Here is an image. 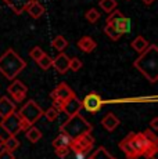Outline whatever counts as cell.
I'll use <instances>...</instances> for the list:
<instances>
[{"label":"cell","instance_id":"6da1fadb","mask_svg":"<svg viewBox=\"0 0 158 159\" xmlns=\"http://www.w3.org/2000/svg\"><path fill=\"white\" fill-rule=\"evenodd\" d=\"M133 66L139 69L143 75L150 80L151 83H156L158 79V47L156 44H150L147 50L143 51L140 57L133 62Z\"/></svg>","mask_w":158,"mask_h":159},{"label":"cell","instance_id":"7a4b0ae2","mask_svg":"<svg viewBox=\"0 0 158 159\" xmlns=\"http://www.w3.org/2000/svg\"><path fill=\"white\" fill-rule=\"evenodd\" d=\"M25 68V60H22L13 48L6 50V53L0 56V73H3L8 80H14Z\"/></svg>","mask_w":158,"mask_h":159},{"label":"cell","instance_id":"3957f363","mask_svg":"<svg viewBox=\"0 0 158 159\" xmlns=\"http://www.w3.org/2000/svg\"><path fill=\"white\" fill-rule=\"evenodd\" d=\"M92 130H93L92 125L79 114L69 116L61 125V127H60V131L65 133L67 136H69L72 140L82 136V134H85V133H92Z\"/></svg>","mask_w":158,"mask_h":159},{"label":"cell","instance_id":"277c9868","mask_svg":"<svg viewBox=\"0 0 158 159\" xmlns=\"http://www.w3.org/2000/svg\"><path fill=\"white\" fill-rule=\"evenodd\" d=\"M126 139L129 140L130 145L133 147V149L136 151V154H137L139 157H142V155H144L146 158L156 157L158 144H154V143L148 141L143 133H129L126 136Z\"/></svg>","mask_w":158,"mask_h":159},{"label":"cell","instance_id":"5b68a950","mask_svg":"<svg viewBox=\"0 0 158 159\" xmlns=\"http://www.w3.org/2000/svg\"><path fill=\"white\" fill-rule=\"evenodd\" d=\"M93 144H95V137L92 136V133H85L72 140L69 149L75 152L77 159H85L86 154L92 149Z\"/></svg>","mask_w":158,"mask_h":159},{"label":"cell","instance_id":"8992f818","mask_svg":"<svg viewBox=\"0 0 158 159\" xmlns=\"http://www.w3.org/2000/svg\"><path fill=\"white\" fill-rule=\"evenodd\" d=\"M18 115H20L21 119H24V120L33 125L43 116V109L33 101V100H29V101L25 102V105L21 107V109L18 111Z\"/></svg>","mask_w":158,"mask_h":159},{"label":"cell","instance_id":"52a82bcc","mask_svg":"<svg viewBox=\"0 0 158 159\" xmlns=\"http://www.w3.org/2000/svg\"><path fill=\"white\" fill-rule=\"evenodd\" d=\"M107 25H112L121 35H125L130 30V20L125 17L119 10H114L108 15L107 18Z\"/></svg>","mask_w":158,"mask_h":159},{"label":"cell","instance_id":"ba28073f","mask_svg":"<svg viewBox=\"0 0 158 159\" xmlns=\"http://www.w3.org/2000/svg\"><path fill=\"white\" fill-rule=\"evenodd\" d=\"M0 127L8 133V136H17L21 131V118L18 112H13L8 116L2 119L0 122Z\"/></svg>","mask_w":158,"mask_h":159},{"label":"cell","instance_id":"9c48e42d","mask_svg":"<svg viewBox=\"0 0 158 159\" xmlns=\"http://www.w3.org/2000/svg\"><path fill=\"white\" fill-rule=\"evenodd\" d=\"M103 104V98L100 97L99 93H89L83 100H82V108H85L87 112H92V114H96L101 109Z\"/></svg>","mask_w":158,"mask_h":159},{"label":"cell","instance_id":"30bf717a","mask_svg":"<svg viewBox=\"0 0 158 159\" xmlns=\"http://www.w3.org/2000/svg\"><path fill=\"white\" fill-rule=\"evenodd\" d=\"M7 91L11 96L14 102H22L24 100H25L26 94H28V87L21 80H16V79H14L13 83L7 87Z\"/></svg>","mask_w":158,"mask_h":159},{"label":"cell","instance_id":"8fae6325","mask_svg":"<svg viewBox=\"0 0 158 159\" xmlns=\"http://www.w3.org/2000/svg\"><path fill=\"white\" fill-rule=\"evenodd\" d=\"M81 109H82V101L78 98L77 96H74V97H71L69 100L64 101L61 111L69 118V116H74V115L79 114V112H81Z\"/></svg>","mask_w":158,"mask_h":159},{"label":"cell","instance_id":"7c38bea8","mask_svg":"<svg viewBox=\"0 0 158 159\" xmlns=\"http://www.w3.org/2000/svg\"><path fill=\"white\" fill-rule=\"evenodd\" d=\"M75 93L72 91V89L68 86L67 83H60L58 86L54 89L53 91H51V98H57V100H61V101H67V100H69L71 97H74Z\"/></svg>","mask_w":158,"mask_h":159},{"label":"cell","instance_id":"4fadbf2b","mask_svg":"<svg viewBox=\"0 0 158 159\" xmlns=\"http://www.w3.org/2000/svg\"><path fill=\"white\" fill-rule=\"evenodd\" d=\"M51 66H54V69H56L58 73L64 75V73L69 69V57L64 53H60L56 58H53Z\"/></svg>","mask_w":158,"mask_h":159},{"label":"cell","instance_id":"5bb4252c","mask_svg":"<svg viewBox=\"0 0 158 159\" xmlns=\"http://www.w3.org/2000/svg\"><path fill=\"white\" fill-rule=\"evenodd\" d=\"M16 102L13 101V100H10L8 97L3 96L0 97V118H6V116H8L10 114H13V112H16Z\"/></svg>","mask_w":158,"mask_h":159},{"label":"cell","instance_id":"9a60e30c","mask_svg":"<svg viewBox=\"0 0 158 159\" xmlns=\"http://www.w3.org/2000/svg\"><path fill=\"white\" fill-rule=\"evenodd\" d=\"M32 2L33 0H4L6 4H7L8 7L14 11V14H17V15L22 14Z\"/></svg>","mask_w":158,"mask_h":159},{"label":"cell","instance_id":"2e32d148","mask_svg":"<svg viewBox=\"0 0 158 159\" xmlns=\"http://www.w3.org/2000/svg\"><path fill=\"white\" fill-rule=\"evenodd\" d=\"M26 13L31 15L32 18L38 20V18H40L42 15L44 14V7H43V4H42L40 2H38V0H33L31 4L26 7Z\"/></svg>","mask_w":158,"mask_h":159},{"label":"cell","instance_id":"e0dca14e","mask_svg":"<svg viewBox=\"0 0 158 159\" xmlns=\"http://www.w3.org/2000/svg\"><path fill=\"white\" fill-rule=\"evenodd\" d=\"M78 47L81 48L83 53H92L97 47V43L92 38H89V36H83V38H81L78 40Z\"/></svg>","mask_w":158,"mask_h":159},{"label":"cell","instance_id":"ac0fdd59","mask_svg":"<svg viewBox=\"0 0 158 159\" xmlns=\"http://www.w3.org/2000/svg\"><path fill=\"white\" fill-rule=\"evenodd\" d=\"M101 125L105 127L108 131H112V130H115L118 127V125H119V119L117 118L114 114H107L103 118V120H101Z\"/></svg>","mask_w":158,"mask_h":159},{"label":"cell","instance_id":"d6986e66","mask_svg":"<svg viewBox=\"0 0 158 159\" xmlns=\"http://www.w3.org/2000/svg\"><path fill=\"white\" fill-rule=\"evenodd\" d=\"M119 148H121V151L125 152V155H126L128 159H139V155L136 154V151L133 149V147L130 145L129 140H128L126 137L119 143Z\"/></svg>","mask_w":158,"mask_h":159},{"label":"cell","instance_id":"ffe728a7","mask_svg":"<svg viewBox=\"0 0 158 159\" xmlns=\"http://www.w3.org/2000/svg\"><path fill=\"white\" fill-rule=\"evenodd\" d=\"M71 141H72L71 137L67 136V134L63 133V131H60V134L53 140L51 144H53L54 148H58V147H69L71 145Z\"/></svg>","mask_w":158,"mask_h":159},{"label":"cell","instance_id":"44dd1931","mask_svg":"<svg viewBox=\"0 0 158 159\" xmlns=\"http://www.w3.org/2000/svg\"><path fill=\"white\" fill-rule=\"evenodd\" d=\"M130 46H132V48H133L135 51H137V53L142 54L143 51L147 50V47H148L150 44H148V42L146 40L143 36H136V39L132 42V43H130Z\"/></svg>","mask_w":158,"mask_h":159},{"label":"cell","instance_id":"7402d4cb","mask_svg":"<svg viewBox=\"0 0 158 159\" xmlns=\"http://www.w3.org/2000/svg\"><path fill=\"white\" fill-rule=\"evenodd\" d=\"M67 46H68V40H67L65 38H64L63 35H58L56 36V38L51 40V47L56 48L57 51H60V53H63L64 50L67 48Z\"/></svg>","mask_w":158,"mask_h":159},{"label":"cell","instance_id":"603a6c76","mask_svg":"<svg viewBox=\"0 0 158 159\" xmlns=\"http://www.w3.org/2000/svg\"><path fill=\"white\" fill-rule=\"evenodd\" d=\"M18 147H20V141L16 136H10L7 140H4V144H3V148L10 152H14L16 149H18Z\"/></svg>","mask_w":158,"mask_h":159},{"label":"cell","instance_id":"cb8c5ba5","mask_svg":"<svg viewBox=\"0 0 158 159\" xmlns=\"http://www.w3.org/2000/svg\"><path fill=\"white\" fill-rule=\"evenodd\" d=\"M99 6L105 13H112L114 10H117L118 3H117V0H100Z\"/></svg>","mask_w":158,"mask_h":159},{"label":"cell","instance_id":"d4e9b609","mask_svg":"<svg viewBox=\"0 0 158 159\" xmlns=\"http://www.w3.org/2000/svg\"><path fill=\"white\" fill-rule=\"evenodd\" d=\"M26 137L31 143H38L39 140L42 139V131L35 126H31L28 130H26Z\"/></svg>","mask_w":158,"mask_h":159},{"label":"cell","instance_id":"484cf974","mask_svg":"<svg viewBox=\"0 0 158 159\" xmlns=\"http://www.w3.org/2000/svg\"><path fill=\"white\" fill-rule=\"evenodd\" d=\"M90 159H115V158H112V155L104 148V147H100V148H97L92 154Z\"/></svg>","mask_w":158,"mask_h":159},{"label":"cell","instance_id":"4316f807","mask_svg":"<svg viewBox=\"0 0 158 159\" xmlns=\"http://www.w3.org/2000/svg\"><path fill=\"white\" fill-rule=\"evenodd\" d=\"M104 33L111 39V40H119V38L122 36L112 25H105L104 26Z\"/></svg>","mask_w":158,"mask_h":159},{"label":"cell","instance_id":"83f0119b","mask_svg":"<svg viewBox=\"0 0 158 159\" xmlns=\"http://www.w3.org/2000/svg\"><path fill=\"white\" fill-rule=\"evenodd\" d=\"M44 54H46V53H44V51H43V48H42V47H39V46H36V47H33L32 50L29 51V57H31L32 60L35 61V62H38V61L40 60V58L43 57Z\"/></svg>","mask_w":158,"mask_h":159},{"label":"cell","instance_id":"f1b7e54d","mask_svg":"<svg viewBox=\"0 0 158 159\" xmlns=\"http://www.w3.org/2000/svg\"><path fill=\"white\" fill-rule=\"evenodd\" d=\"M51 64H53V58L49 57L47 54H44V56L38 61V65L40 66V68L43 69V71H47V69L51 66Z\"/></svg>","mask_w":158,"mask_h":159},{"label":"cell","instance_id":"f546056e","mask_svg":"<svg viewBox=\"0 0 158 159\" xmlns=\"http://www.w3.org/2000/svg\"><path fill=\"white\" fill-rule=\"evenodd\" d=\"M85 15H86V20L89 21V22H92V24L97 22L99 18H100V14H99V11H97L96 8H90V10H87Z\"/></svg>","mask_w":158,"mask_h":159},{"label":"cell","instance_id":"4dcf8cb0","mask_svg":"<svg viewBox=\"0 0 158 159\" xmlns=\"http://www.w3.org/2000/svg\"><path fill=\"white\" fill-rule=\"evenodd\" d=\"M83 66V64H82V61L79 60L78 57H72V58H69V69L71 71H74V72H78L79 69Z\"/></svg>","mask_w":158,"mask_h":159},{"label":"cell","instance_id":"1f68e13d","mask_svg":"<svg viewBox=\"0 0 158 159\" xmlns=\"http://www.w3.org/2000/svg\"><path fill=\"white\" fill-rule=\"evenodd\" d=\"M58 114H60V112L57 111V109H54L53 107H50L47 111L43 112V116H46V119L49 122H54L57 118H58Z\"/></svg>","mask_w":158,"mask_h":159},{"label":"cell","instance_id":"d6a6232c","mask_svg":"<svg viewBox=\"0 0 158 159\" xmlns=\"http://www.w3.org/2000/svg\"><path fill=\"white\" fill-rule=\"evenodd\" d=\"M54 149H56V155L58 158H65L69 154V147H58V148Z\"/></svg>","mask_w":158,"mask_h":159},{"label":"cell","instance_id":"836d02e7","mask_svg":"<svg viewBox=\"0 0 158 159\" xmlns=\"http://www.w3.org/2000/svg\"><path fill=\"white\" fill-rule=\"evenodd\" d=\"M0 159H16V157H14V152H10L3 148L0 151Z\"/></svg>","mask_w":158,"mask_h":159},{"label":"cell","instance_id":"e575fe53","mask_svg":"<svg viewBox=\"0 0 158 159\" xmlns=\"http://www.w3.org/2000/svg\"><path fill=\"white\" fill-rule=\"evenodd\" d=\"M63 101H61V100H57V98H54L53 100V102H51V107H53V108L54 109H57V111H61V109H63Z\"/></svg>","mask_w":158,"mask_h":159},{"label":"cell","instance_id":"d590c367","mask_svg":"<svg viewBox=\"0 0 158 159\" xmlns=\"http://www.w3.org/2000/svg\"><path fill=\"white\" fill-rule=\"evenodd\" d=\"M31 126H32V125L29 123V122H26V120H24V119H21V130L25 131V130H28Z\"/></svg>","mask_w":158,"mask_h":159},{"label":"cell","instance_id":"8d00e7d4","mask_svg":"<svg viewBox=\"0 0 158 159\" xmlns=\"http://www.w3.org/2000/svg\"><path fill=\"white\" fill-rule=\"evenodd\" d=\"M151 129L150 130H153V131H156V130H158V118H154L153 120H151Z\"/></svg>","mask_w":158,"mask_h":159},{"label":"cell","instance_id":"74e56055","mask_svg":"<svg viewBox=\"0 0 158 159\" xmlns=\"http://www.w3.org/2000/svg\"><path fill=\"white\" fill-rule=\"evenodd\" d=\"M156 2V0H143V3L144 4H147V6H150V4H153V3Z\"/></svg>","mask_w":158,"mask_h":159},{"label":"cell","instance_id":"f35d334b","mask_svg":"<svg viewBox=\"0 0 158 159\" xmlns=\"http://www.w3.org/2000/svg\"><path fill=\"white\" fill-rule=\"evenodd\" d=\"M3 144H4V139L0 136V148H3Z\"/></svg>","mask_w":158,"mask_h":159},{"label":"cell","instance_id":"ab89813d","mask_svg":"<svg viewBox=\"0 0 158 159\" xmlns=\"http://www.w3.org/2000/svg\"><path fill=\"white\" fill-rule=\"evenodd\" d=\"M89 159H90V158H89Z\"/></svg>","mask_w":158,"mask_h":159}]
</instances>
